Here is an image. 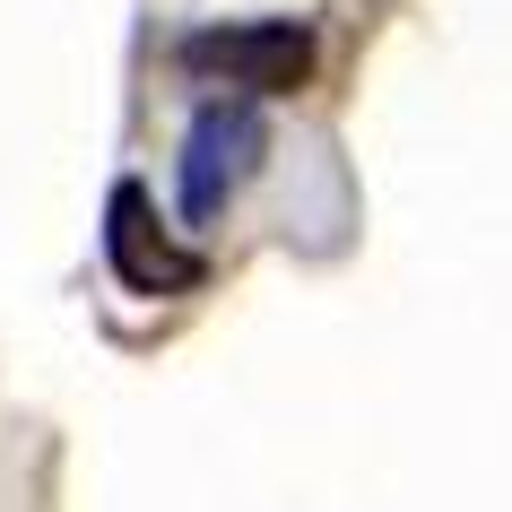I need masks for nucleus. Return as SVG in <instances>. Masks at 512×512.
<instances>
[{"instance_id": "nucleus-1", "label": "nucleus", "mask_w": 512, "mask_h": 512, "mask_svg": "<svg viewBox=\"0 0 512 512\" xmlns=\"http://www.w3.org/2000/svg\"><path fill=\"white\" fill-rule=\"evenodd\" d=\"M261 148H270V122H261V105L252 96H217V105L191 113L183 131V165H174V183H183V217L191 226H217L226 217V200H235L252 174H261Z\"/></svg>"}, {"instance_id": "nucleus-2", "label": "nucleus", "mask_w": 512, "mask_h": 512, "mask_svg": "<svg viewBox=\"0 0 512 512\" xmlns=\"http://www.w3.org/2000/svg\"><path fill=\"white\" fill-rule=\"evenodd\" d=\"M183 70L226 79L243 96H287L313 79V35L296 18H243V27H200L183 35Z\"/></svg>"}, {"instance_id": "nucleus-3", "label": "nucleus", "mask_w": 512, "mask_h": 512, "mask_svg": "<svg viewBox=\"0 0 512 512\" xmlns=\"http://www.w3.org/2000/svg\"><path fill=\"white\" fill-rule=\"evenodd\" d=\"M105 261L131 296H183V287H200V252H183L157 226V200L139 183H113V200H105Z\"/></svg>"}]
</instances>
